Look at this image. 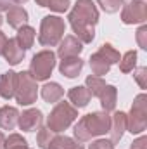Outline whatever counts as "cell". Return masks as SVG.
I'll return each mask as SVG.
<instances>
[{
    "label": "cell",
    "instance_id": "1",
    "mask_svg": "<svg viewBox=\"0 0 147 149\" xmlns=\"http://www.w3.org/2000/svg\"><path fill=\"white\" fill-rule=\"evenodd\" d=\"M69 24L81 43H90L95 38V24L99 21V10L94 0H76L69 16Z\"/></svg>",
    "mask_w": 147,
    "mask_h": 149
},
{
    "label": "cell",
    "instance_id": "2",
    "mask_svg": "<svg viewBox=\"0 0 147 149\" xmlns=\"http://www.w3.org/2000/svg\"><path fill=\"white\" fill-rule=\"evenodd\" d=\"M111 127V114L106 111H94L81 116L74 125V139L78 144L90 142L95 137L106 135Z\"/></svg>",
    "mask_w": 147,
    "mask_h": 149
},
{
    "label": "cell",
    "instance_id": "3",
    "mask_svg": "<svg viewBox=\"0 0 147 149\" xmlns=\"http://www.w3.org/2000/svg\"><path fill=\"white\" fill-rule=\"evenodd\" d=\"M66 33V23L59 16H45L40 23V33L38 42L42 47H57L59 42L64 38Z\"/></svg>",
    "mask_w": 147,
    "mask_h": 149
},
{
    "label": "cell",
    "instance_id": "4",
    "mask_svg": "<svg viewBox=\"0 0 147 149\" xmlns=\"http://www.w3.org/2000/svg\"><path fill=\"white\" fill-rule=\"evenodd\" d=\"M76 118H78V109L71 102H66V101L55 102L54 109L47 116V127L54 134H61L73 125Z\"/></svg>",
    "mask_w": 147,
    "mask_h": 149
},
{
    "label": "cell",
    "instance_id": "5",
    "mask_svg": "<svg viewBox=\"0 0 147 149\" xmlns=\"http://www.w3.org/2000/svg\"><path fill=\"white\" fill-rule=\"evenodd\" d=\"M147 128V95L139 94L133 99L130 113L126 114V130L133 135L142 134Z\"/></svg>",
    "mask_w": 147,
    "mask_h": 149
},
{
    "label": "cell",
    "instance_id": "6",
    "mask_svg": "<svg viewBox=\"0 0 147 149\" xmlns=\"http://www.w3.org/2000/svg\"><path fill=\"white\" fill-rule=\"evenodd\" d=\"M14 97H16V102L19 106H31L33 102H37L38 85L37 80L31 76L30 71L17 73V85H16Z\"/></svg>",
    "mask_w": 147,
    "mask_h": 149
},
{
    "label": "cell",
    "instance_id": "7",
    "mask_svg": "<svg viewBox=\"0 0 147 149\" xmlns=\"http://www.w3.org/2000/svg\"><path fill=\"white\" fill-rule=\"evenodd\" d=\"M55 68V52H52L50 49L40 50L31 57L30 63V73L37 81H45L50 78V74Z\"/></svg>",
    "mask_w": 147,
    "mask_h": 149
},
{
    "label": "cell",
    "instance_id": "8",
    "mask_svg": "<svg viewBox=\"0 0 147 149\" xmlns=\"http://www.w3.org/2000/svg\"><path fill=\"white\" fill-rule=\"evenodd\" d=\"M121 21L125 24H144L147 21V3L144 0H130L123 3Z\"/></svg>",
    "mask_w": 147,
    "mask_h": 149
},
{
    "label": "cell",
    "instance_id": "9",
    "mask_svg": "<svg viewBox=\"0 0 147 149\" xmlns=\"http://www.w3.org/2000/svg\"><path fill=\"white\" fill-rule=\"evenodd\" d=\"M42 121H43V113L37 109V108H31V109H26V111L19 113V118H17V125L23 132H35L42 127Z\"/></svg>",
    "mask_w": 147,
    "mask_h": 149
},
{
    "label": "cell",
    "instance_id": "10",
    "mask_svg": "<svg viewBox=\"0 0 147 149\" xmlns=\"http://www.w3.org/2000/svg\"><path fill=\"white\" fill-rule=\"evenodd\" d=\"M83 50V43L74 37V35H68L59 42V47H57V54L61 59L64 57H74V56H80Z\"/></svg>",
    "mask_w": 147,
    "mask_h": 149
},
{
    "label": "cell",
    "instance_id": "11",
    "mask_svg": "<svg viewBox=\"0 0 147 149\" xmlns=\"http://www.w3.org/2000/svg\"><path fill=\"white\" fill-rule=\"evenodd\" d=\"M2 56L5 57V61H7L10 66H17V64L24 59L26 50L17 43V40H16V37H14V38H9V40H7V43H5V49H3V54H2Z\"/></svg>",
    "mask_w": 147,
    "mask_h": 149
},
{
    "label": "cell",
    "instance_id": "12",
    "mask_svg": "<svg viewBox=\"0 0 147 149\" xmlns=\"http://www.w3.org/2000/svg\"><path fill=\"white\" fill-rule=\"evenodd\" d=\"M126 132V113L123 111H116L114 114H111V127H109V134L112 144L119 142L123 139V134Z\"/></svg>",
    "mask_w": 147,
    "mask_h": 149
},
{
    "label": "cell",
    "instance_id": "13",
    "mask_svg": "<svg viewBox=\"0 0 147 149\" xmlns=\"http://www.w3.org/2000/svg\"><path fill=\"white\" fill-rule=\"evenodd\" d=\"M83 59L80 56H74V57H64L61 59L59 63V73L66 78H76L80 76L81 70H83Z\"/></svg>",
    "mask_w": 147,
    "mask_h": 149
},
{
    "label": "cell",
    "instance_id": "14",
    "mask_svg": "<svg viewBox=\"0 0 147 149\" xmlns=\"http://www.w3.org/2000/svg\"><path fill=\"white\" fill-rule=\"evenodd\" d=\"M16 85H17V73L9 70L5 73L0 74V97L9 101L14 97L16 92Z\"/></svg>",
    "mask_w": 147,
    "mask_h": 149
},
{
    "label": "cell",
    "instance_id": "15",
    "mask_svg": "<svg viewBox=\"0 0 147 149\" xmlns=\"http://www.w3.org/2000/svg\"><path fill=\"white\" fill-rule=\"evenodd\" d=\"M28 12H26V9H23L21 5H12L9 10H7V24L10 26V28H14V30H19L21 26H24V24H28Z\"/></svg>",
    "mask_w": 147,
    "mask_h": 149
},
{
    "label": "cell",
    "instance_id": "16",
    "mask_svg": "<svg viewBox=\"0 0 147 149\" xmlns=\"http://www.w3.org/2000/svg\"><path fill=\"white\" fill-rule=\"evenodd\" d=\"M68 99H69V102L73 104L76 109H81V108L88 106L92 95H90V92L87 90V87L78 85V87L69 88V92H68Z\"/></svg>",
    "mask_w": 147,
    "mask_h": 149
},
{
    "label": "cell",
    "instance_id": "17",
    "mask_svg": "<svg viewBox=\"0 0 147 149\" xmlns=\"http://www.w3.org/2000/svg\"><path fill=\"white\" fill-rule=\"evenodd\" d=\"M40 94H42V97H43L45 102H49V104H55V102H59V101L62 99V95H64V88H62L57 81H50V83H45V85L42 87Z\"/></svg>",
    "mask_w": 147,
    "mask_h": 149
},
{
    "label": "cell",
    "instance_id": "18",
    "mask_svg": "<svg viewBox=\"0 0 147 149\" xmlns=\"http://www.w3.org/2000/svg\"><path fill=\"white\" fill-rule=\"evenodd\" d=\"M17 118H19L17 108H14V106H2L0 108V128L14 130V127L17 125Z\"/></svg>",
    "mask_w": 147,
    "mask_h": 149
},
{
    "label": "cell",
    "instance_id": "19",
    "mask_svg": "<svg viewBox=\"0 0 147 149\" xmlns=\"http://www.w3.org/2000/svg\"><path fill=\"white\" fill-rule=\"evenodd\" d=\"M101 99V106H102V111L106 113H111L116 109V102H118V88L114 85H106L102 94L99 95Z\"/></svg>",
    "mask_w": 147,
    "mask_h": 149
},
{
    "label": "cell",
    "instance_id": "20",
    "mask_svg": "<svg viewBox=\"0 0 147 149\" xmlns=\"http://www.w3.org/2000/svg\"><path fill=\"white\" fill-rule=\"evenodd\" d=\"M35 37H37L35 28L30 26V24H24V26H21V28L17 30L16 40H17V43H19L24 50H28V49L33 47V43H35Z\"/></svg>",
    "mask_w": 147,
    "mask_h": 149
},
{
    "label": "cell",
    "instance_id": "21",
    "mask_svg": "<svg viewBox=\"0 0 147 149\" xmlns=\"http://www.w3.org/2000/svg\"><path fill=\"white\" fill-rule=\"evenodd\" d=\"M88 64H90V70H92V73L95 74V76H104V74L109 73V70H111V64L99 52H95V54L90 56Z\"/></svg>",
    "mask_w": 147,
    "mask_h": 149
},
{
    "label": "cell",
    "instance_id": "22",
    "mask_svg": "<svg viewBox=\"0 0 147 149\" xmlns=\"http://www.w3.org/2000/svg\"><path fill=\"white\" fill-rule=\"evenodd\" d=\"M106 85H107V83H106V80H104L102 76L90 74V76H87V80H85V87H87V90L90 92L92 97H99V95L102 94V90H104Z\"/></svg>",
    "mask_w": 147,
    "mask_h": 149
},
{
    "label": "cell",
    "instance_id": "23",
    "mask_svg": "<svg viewBox=\"0 0 147 149\" xmlns=\"http://www.w3.org/2000/svg\"><path fill=\"white\" fill-rule=\"evenodd\" d=\"M78 146V142L71 139V137H68V135H59V134H55L54 137H52V141H50V144H49V148L47 149H74Z\"/></svg>",
    "mask_w": 147,
    "mask_h": 149
},
{
    "label": "cell",
    "instance_id": "24",
    "mask_svg": "<svg viewBox=\"0 0 147 149\" xmlns=\"http://www.w3.org/2000/svg\"><path fill=\"white\" fill-rule=\"evenodd\" d=\"M35 2H37V5L47 7V9H50V10H54V12H57V14L66 12V10L69 9V5H71L69 0H35Z\"/></svg>",
    "mask_w": 147,
    "mask_h": 149
},
{
    "label": "cell",
    "instance_id": "25",
    "mask_svg": "<svg viewBox=\"0 0 147 149\" xmlns=\"http://www.w3.org/2000/svg\"><path fill=\"white\" fill-rule=\"evenodd\" d=\"M118 64H119V71L121 73H132L135 70V66H137V52L135 50L125 52Z\"/></svg>",
    "mask_w": 147,
    "mask_h": 149
},
{
    "label": "cell",
    "instance_id": "26",
    "mask_svg": "<svg viewBox=\"0 0 147 149\" xmlns=\"http://www.w3.org/2000/svg\"><path fill=\"white\" fill-rule=\"evenodd\" d=\"M97 52H99V54H101L107 63H109L111 66H112V64H118V63H119V59H121L119 52H118L111 43H102V45H101V49H99Z\"/></svg>",
    "mask_w": 147,
    "mask_h": 149
},
{
    "label": "cell",
    "instance_id": "27",
    "mask_svg": "<svg viewBox=\"0 0 147 149\" xmlns=\"http://www.w3.org/2000/svg\"><path fill=\"white\" fill-rule=\"evenodd\" d=\"M54 135H55V134H54L49 127H40V128H38V134H37V144H38V148H40V149H47Z\"/></svg>",
    "mask_w": 147,
    "mask_h": 149
},
{
    "label": "cell",
    "instance_id": "28",
    "mask_svg": "<svg viewBox=\"0 0 147 149\" xmlns=\"http://www.w3.org/2000/svg\"><path fill=\"white\" fill-rule=\"evenodd\" d=\"M97 3L101 5V9L106 14H114V12H118L123 7L125 0H97Z\"/></svg>",
    "mask_w": 147,
    "mask_h": 149
},
{
    "label": "cell",
    "instance_id": "29",
    "mask_svg": "<svg viewBox=\"0 0 147 149\" xmlns=\"http://www.w3.org/2000/svg\"><path fill=\"white\" fill-rule=\"evenodd\" d=\"M133 78H135V81L139 83L140 88H147V68L146 66H140V68L133 73Z\"/></svg>",
    "mask_w": 147,
    "mask_h": 149
},
{
    "label": "cell",
    "instance_id": "30",
    "mask_svg": "<svg viewBox=\"0 0 147 149\" xmlns=\"http://www.w3.org/2000/svg\"><path fill=\"white\" fill-rule=\"evenodd\" d=\"M135 38H137L139 47H140L142 50H146V49H147V26H146V24H142V26L137 30V35H135Z\"/></svg>",
    "mask_w": 147,
    "mask_h": 149
},
{
    "label": "cell",
    "instance_id": "31",
    "mask_svg": "<svg viewBox=\"0 0 147 149\" xmlns=\"http://www.w3.org/2000/svg\"><path fill=\"white\" fill-rule=\"evenodd\" d=\"M116 144H112L111 139H97L92 144H88V149H114Z\"/></svg>",
    "mask_w": 147,
    "mask_h": 149
},
{
    "label": "cell",
    "instance_id": "32",
    "mask_svg": "<svg viewBox=\"0 0 147 149\" xmlns=\"http://www.w3.org/2000/svg\"><path fill=\"white\" fill-rule=\"evenodd\" d=\"M130 149H147V137L142 135V137H139L137 141H133L132 146H130Z\"/></svg>",
    "mask_w": 147,
    "mask_h": 149
},
{
    "label": "cell",
    "instance_id": "33",
    "mask_svg": "<svg viewBox=\"0 0 147 149\" xmlns=\"http://www.w3.org/2000/svg\"><path fill=\"white\" fill-rule=\"evenodd\" d=\"M12 5H16L14 0H0V10H5V12H7Z\"/></svg>",
    "mask_w": 147,
    "mask_h": 149
},
{
    "label": "cell",
    "instance_id": "34",
    "mask_svg": "<svg viewBox=\"0 0 147 149\" xmlns=\"http://www.w3.org/2000/svg\"><path fill=\"white\" fill-rule=\"evenodd\" d=\"M7 40H9V38L5 37V33H3V31H0V56L3 54V49H5V43H7Z\"/></svg>",
    "mask_w": 147,
    "mask_h": 149
},
{
    "label": "cell",
    "instance_id": "35",
    "mask_svg": "<svg viewBox=\"0 0 147 149\" xmlns=\"http://www.w3.org/2000/svg\"><path fill=\"white\" fill-rule=\"evenodd\" d=\"M0 149H5V135L0 132Z\"/></svg>",
    "mask_w": 147,
    "mask_h": 149
},
{
    "label": "cell",
    "instance_id": "36",
    "mask_svg": "<svg viewBox=\"0 0 147 149\" xmlns=\"http://www.w3.org/2000/svg\"><path fill=\"white\" fill-rule=\"evenodd\" d=\"M7 149H31L28 144H23V146H14V148H7Z\"/></svg>",
    "mask_w": 147,
    "mask_h": 149
},
{
    "label": "cell",
    "instance_id": "37",
    "mask_svg": "<svg viewBox=\"0 0 147 149\" xmlns=\"http://www.w3.org/2000/svg\"><path fill=\"white\" fill-rule=\"evenodd\" d=\"M26 2H28V0H14V3H16V5H21V3H26Z\"/></svg>",
    "mask_w": 147,
    "mask_h": 149
},
{
    "label": "cell",
    "instance_id": "38",
    "mask_svg": "<svg viewBox=\"0 0 147 149\" xmlns=\"http://www.w3.org/2000/svg\"><path fill=\"white\" fill-rule=\"evenodd\" d=\"M2 23H3V17H2V14H0V26H2Z\"/></svg>",
    "mask_w": 147,
    "mask_h": 149
},
{
    "label": "cell",
    "instance_id": "39",
    "mask_svg": "<svg viewBox=\"0 0 147 149\" xmlns=\"http://www.w3.org/2000/svg\"><path fill=\"white\" fill-rule=\"evenodd\" d=\"M74 149H83V146H80V144H78V146H76Z\"/></svg>",
    "mask_w": 147,
    "mask_h": 149
}]
</instances>
